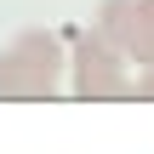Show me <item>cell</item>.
I'll use <instances>...</instances> for the list:
<instances>
[{"label":"cell","instance_id":"cell-1","mask_svg":"<svg viewBox=\"0 0 154 154\" xmlns=\"http://www.w3.org/2000/svg\"><path fill=\"white\" fill-rule=\"evenodd\" d=\"M63 69H69L63 40L46 34V29H29V34H17V40L0 51V97H17V103L57 97Z\"/></svg>","mask_w":154,"mask_h":154},{"label":"cell","instance_id":"cell-2","mask_svg":"<svg viewBox=\"0 0 154 154\" xmlns=\"http://www.w3.org/2000/svg\"><path fill=\"white\" fill-rule=\"evenodd\" d=\"M126 63H131V57H126V51L103 34V29L74 34V51H69V86H74V97H86V103L126 97V91H131Z\"/></svg>","mask_w":154,"mask_h":154},{"label":"cell","instance_id":"cell-3","mask_svg":"<svg viewBox=\"0 0 154 154\" xmlns=\"http://www.w3.org/2000/svg\"><path fill=\"white\" fill-rule=\"evenodd\" d=\"M97 29L131 57V63H154V0H103Z\"/></svg>","mask_w":154,"mask_h":154},{"label":"cell","instance_id":"cell-4","mask_svg":"<svg viewBox=\"0 0 154 154\" xmlns=\"http://www.w3.org/2000/svg\"><path fill=\"white\" fill-rule=\"evenodd\" d=\"M131 91H137V97H149V103H154V63H149V69H143V80H137Z\"/></svg>","mask_w":154,"mask_h":154}]
</instances>
